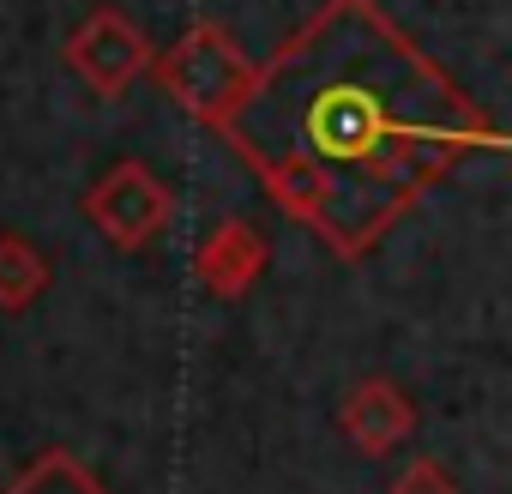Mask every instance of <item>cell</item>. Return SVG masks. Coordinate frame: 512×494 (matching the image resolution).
<instances>
[{"mask_svg": "<svg viewBox=\"0 0 512 494\" xmlns=\"http://www.w3.org/2000/svg\"><path fill=\"white\" fill-rule=\"evenodd\" d=\"M266 199L338 260H362L458 163L494 157V115L380 7L326 0L217 121Z\"/></svg>", "mask_w": 512, "mask_h": 494, "instance_id": "cell-1", "label": "cell"}, {"mask_svg": "<svg viewBox=\"0 0 512 494\" xmlns=\"http://www.w3.org/2000/svg\"><path fill=\"white\" fill-rule=\"evenodd\" d=\"M253 61L241 55V43L223 25H193L187 37H175V49H163L151 61V79L169 103H181L199 127L217 133V121L235 109L241 85H247Z\"/></svg>", "mask_w": 512, "mask_h": 494, "instance_id": "cell-2", "label": "cell"}, {"mask_svg": "<svg viewBox=\"0 0 512 494\" xmlns=\"http://www.w3.org/2000/svg\"><path fill=\"white\" fill-rule=\"evenodd\" d=\"M85 217H91V229H97L103 241H115V247H145V241H157V235L169 229L175 199H169V187H163V175H157L151 163L127 157V163L103 169V175L85 187Z\"/></svg>", "mask_w": 512, "mask_h": 494, "instance_id": "cell-3", "label": "cell"}, {"mask_svg": "<svg viewBox=\"0 0 512 494\" xmlns=\"http://www.w3.org/2000/svg\"><path fill=\"white\" fill-rule=\"evenodd\" d=\"M157 49L151 37L121 13V7H97L73 37H67V67L79 73V85L91 97H121L127 85H139L151 73Z\"/></svg>", "mask_w": 512, "mask_h": 494, "instance_id": "cell-4", "label": "cell"}, {"mask_svg": "<svg viewBox=\"0 0 512 494\" xmlns=\"http://www.w3.org/2000/svg\"><path fill=\"white\" fill-rule=\"evenodd\" d=\"M260 272H266V235L253 229V223H241V217L211 223L205 241L193 247V278H199L217 302H241Z\"/></svg>", "mask_w": 512, "mask_h": 494, "instance_id": "cell-5", "label": "cell"}, {"mask_svg": "<svg viewBox=\"0 0 512 494\" xmlns=\"http://www.w3.org/2000/svg\"><path fill=\"white\" fill-rule=\"evenodd\" d=\"M338 428L350 434L356 452L368 458H386L392 446H404L416 434V404L404 398V386L392 380H356L338 404Z\"/></svg>", "mask_w": 512, "mask_h": 494, "instance_id": "cell-6", "label": "cell"}, {"mask_svg": "<svg viewBox=\"0 0 512 494\" xmlns=\"http://www.w3.org/2000/svg\"><path fill=\"white\" fill-rule=\"evenodd\" d=\"M49 290V260L43 247H31L25 235H0V308L7 314H25L37 296Z\"/></svg>", "mask_w": 512, "mask_h": 494, "instance_id": "cell-7", "label": "cell"}, {"mask_svg": "<svg viewBox=\"0 0 512 494\" xmlns=\"http://www.w3.org/2000/svg\"><path fill=\"white\" fill-rule=\"evenodd\" d=\"M0 494H109L73 452H61V446H49V452H37L7 488H0Z\"/></svg>", "mask_w": 512, "mask_h": 494, "instance_id": "cell-8", "label": "cell"}, {"mask_svg": "<svg viewBox=\"0 0 512 494\" xmlns=\"http://www.w3.org/2000/svg\"><path fill=\"white\" fill-rule=\"evenodd\" d=\"M386 494H458V482H452V470L440 458H416V464L398 470V482Z\"/></svg>", "mask_w": 512, "mask_h": 494, "instance_id": "cell-9", "label": "cell"}]
</instances>
